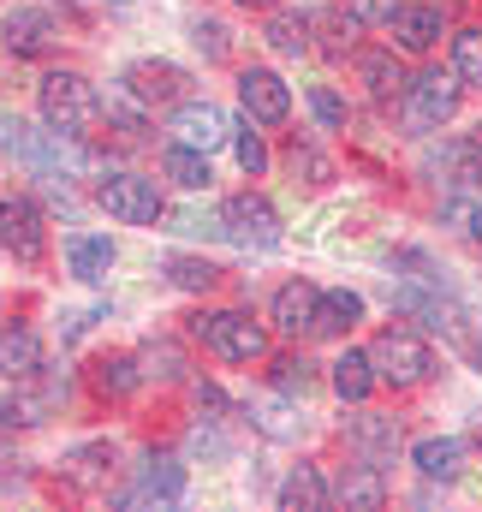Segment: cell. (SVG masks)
Listing matches in <instances>:
<instances>
[{"label":"cell","mask_w":482,"mask_h":512,"mask_svg":"<svg viewBox=\"0 0 482 512\" xmlns=\"http://www.w3.org/2000/svg\"><path fill=\"white\" fill-rule=\"evenodd\" d=\"M328 387L346 399V405H358V399H369L375 393V364H369V352H340L334 358V370H328Z\"/></svg>","instance_id":"23"},{"label":"cell","mask_w":482,"mask_h":512,"mask_svg":"<svg viewBox=\"0 0 482 512\" xmlns=\"http://www.w3.org/2000/svg\"><path fill=\"white\" fill-rule=\"evenodd\" d=\"M340 6H346L358 24H387V18L399 12V0H340Z\"/></svg>","instance_id":"38"},{"label":"cell","mask_w":482,"mask_h":512,"mask_svg":"<svg viewBox=\"0 0 482 512\" xmlns=\"http://www.w3.org/2000/svg\"><path fill=\"white\" fill-rule=\"evenodd\" d=\"M60 477L78 483V489H102V483L114 477V447H108V441H90V447L66 453V459H60Z\"/></svg>","instance_id":"22"},{"label":"cell","mask_w":482,"mask_h":512,"mask_svg":"<svg viewBox=\"0 0 482 512\" xmlns=\"http://www.w3.org/2000/svg\"><path fill=\"white\" fill-rule=\"evenodd\" d=\"M358 78H363V90H369L375 102H393V96L411 90V72H405V60H399L393 48H363L358 54Z\"/></svg>","instance_id":"12"},{"label":"cell","mask_w":482,"mask_h":512,"mask_svg":"<svg viewBox=\"0 0 482 512\" xmlns=\"http://www.w3.org/2000/svg\"><path fill=\"white\" fill-rule=\"evenodd\" d=\"M346 441L358 447L369 465H381V459H393V453H399V441H405V435H399V417H381V411H358V417L346 423Z\"/></svg>","instance_id":"15"},{"label":"cell","mask_w":482,"mask_h":512,"mask_svg":"<svg viewBox=\"0 0 482 512\" xmlns=\"http://www.w3.org/2000/svg\"><path fill=\"white\" fill-rule=\"evenodd\" d=\"M0 149H12L18 161H24V149H30V126H24L18 114H6V108H0Z\"/></svg>","instance_id":"39"},{"label":"cell","mask_w":482,"mask_h":512,"mask_svg":"<svg viewBox=\"0 0 482 512\" xmlns=\"http://www.w3.org/2000/svg\"><path fill=\"white\" fill-rule=\"evenodd\" d=\"M239 102L256 126H286V114H292V90L268 66H244L239 72Z\"/></svg>","instance_id":"8"},{"label":"cell","mask_w":482,"mask_h":512,"mask_svg":"<svg viewBox=\"0 0 482 512\" xmlns=\"http://www.w3.org/2000/svg\"><path fill=\"white\" fill-rule=\"evenodd\" d=\"M102 209L114 215V221H125V227H155L161 221V185L149 179V173H108L102 179Z\"/></svg>","instance_id":"4"},{"label":"cell","mask_w":482,"mask_h":512,"mask_svg":"<svg viewBox=\"0 0 482 512\" xmlns=\"http://www.w3.org/2000/svg\"><path fill=\"white\" fill-rule=\"evenodd\" d=\"M369 364H375V382L393 387V393H411V387H423L435 376V352L417 334H405V328H387L369 346Z\"/></svg>","instance_id":"2"},{"label":"cell","mask_w":482,"mask_h":512,"mask_svg":"<svg viewBox=\"0 0 482 512\" xmlns=\"http://www.w3.org/2000/svg\"><path fill=\"white\" fill-rule=\"evenodd\" d=\"M233 149H239V167L250 173V179H256V173H268V143H262V131H256L250 114L233 126Z\"/></svg>","instance_id":"32"},{"label":"cell","mask_w":482,"mask_h":512,"mask_svg":"<svg viewBox=\"0 0 482 512\" xmlns=\"http://www.w3.org/2000/svg\"><path fill=\"white\" fill-rule=\"evenodd\" d=\"M191 340H203L221 364H256L268 352V328L250 322L244 310H209V316H197L191 322Z\"/></svg>","instance_id":"3"},{"label":"cell","mask_w":482,"mask_h":512,"mask_svg":"<svg viewBox=\"0 0 482 512\" xmlns=\"http://www.w3.org/2000/svg\"><path fill=\"white\" fill-rule=\"evenodd\" d=\"M114 6H125V0H114Z\"/></svg>","instance_id":"44"},{"label":"cell","mask_w":482,"mask_h":512,"mask_svg":"<svg viewBox=\"0 0 482 512\" xmlns=\"http://www.w3.org/2000/svg\"><path fill=\"white\" fill-rule=\"evenodd\" d=\"M167 280H173L179 292H215V286H221V268L203 262V256H173V262H167Z\"/></svg>","instance_id":"30"},{"label":"cell","mask_w":482,"mask_h":512,"mask_svg":"<svg viewBox=\"0 0 482 512\" xmlns=\"http://www.w3.org/2000/svg\"><path fill=\"white\" fill-rule=\"evenodd\" d=\"M143 364H149L143 376H161V382H173V376L185 370V358H179V346H149V352H143Z\"/></svg>","instance_id":"36"},{"label":"cell","mask_w":482,"mask_h":512,"mask_svg":"<svg viewBox=\"0 0 482 512\" xmlns=\"http://www.w3.org/2000/svg\"><path fill=\"white\" fill-rule=\"evenodd\" d=\"M167 131H173V143H191V149H221L227 137H233V120L215 108V102H179L173 108V120H167Z\"/></svg>","instance_id":"10"},{"label":"cell","mask_w":482,"mask_h":512,"mask_svg":"<svg viewBox=\"0 0 482 512\" xmlns=\"http://www.w3.org/2000/svg\"><path fill=\"white\" fill-rule=\"evenodd\" d=\"M316 304H322V292L310 286V280H286L280 292H274V328L280 334H310L316 328Z\"/></svg>","instance_id":"16"},{"label":"cell","mask_w":482,"mask_h":512,"mask_svg":"<svg viewBox=\"0 0 482 512\" xmlns=\"http://www.w3.org/2000/svg\"><path fill=\"white\" fill-rule=\"evenodd\" d=\"M161 167H167V179H173L179 191H209V185H215V173H209V155H203V149H191V143H167Z\"/></svg>","instance_id":"25"},{"label":"cell","mask_w":482,"mask_h":512,"mask_svg":"<svg viewBox=\"0 0 482 512\" xmlns=\"http://www.w3.org/2000/svg\"><path fill=\"white\" fill-rule=\"evenodd\" d=\"M334 501L346 512H381L387 507V483H381V465H346L340 483H334Z\"/></svg>","instance_id":"19"},{"label":"cell","mask_w":482,"mask_h":512,"mask_svg":"<svg viewBox=\"0 0 482 512\" xmlns=\"http://www.w3.org/2000/svg\"><path fill=\"white\" fill-rule=\"evenodd\" d=\"M358 322H363V298L358 292H346V286H334V292H322V304H316V328H310V334H322V340H346Z\"/></svg>","instance_id":"20"},{"label":"cell","mask_w":482,"mask_h":512,"mask_svg":"<svg viewBox=\"0 0 482 512\" xmlns=\"http://www.w3.org/2000/svg\"><path fill=\"white\" fill-rule=\"evenodd\" d=\"M387 30H393V48L399 54H429L441 36H447V18H441V6L435 0H399V12L387 18Z\"/></svg>","instance_id":"9"},{"label":"cell","mask_w":482,"mask_h":512,"mask_svg":"<svg viewBox=\"0 0 482 512\" xmlns=\"http://www.w3.org/2000/svg\"><path fill=\"white\" fill-rule=\"evenodd\" d=\"M114 239L108 233H78V239H66V268H72V280H102L108 268H114Z\"/></svg>","instance_id":"21"},{"label":"cell","mask_w":482,"mask_h":512,"mask_svg":"<svg viewBox=\"0 0 482 512\" xmlns=\"http://www.w3.org/2000/svg\"><path fill=\"white\" fill-rule=\"evenodd\" d=\"M191 453H209V459H221V453H227V441H221L215 429H203V423H197V429H191Z\"/></svg>","instance_id":"40"},{"label":"cell","mask_w":482,"mask_h":512,"mask_svg":"<svg viewBox=\"0 0 482 512\" xmlns=\"http://www.w3.org/2000/svg\"><path fill=\"white\" fill-rule=\"evenodd\" d=\"M60 12L54 6H12L6 18H0V42L12 48V54H24V60H36V54H54L60 48Z\"/></svg>","instance_id":"7"},{"label":"cell","mask_w":482,"mask_h":512,"mask_svg":"<svg viewBox=\"0 0 482 512\" xmlns=\"http://www.w3.org/2000/svg\"><path fill=\"white\" fill-rule=\"evenodd\" d=\"M233 6H256V12H268V6H274V0H233Z\"/></svg>","instance_id":"43"},{"label":"cell","mask_w":482,"mask_h":512,"mask_svg":"<svg viewBox=\"0 0 482 512\" xmlns=\"http://www.w3.org/2000/svg\"><path fill=\"white\" fill-rule=\"evenodd\" d=\"M465 155H471V167L482 173V126H471V131H465Z\"/></svg>","instance_id":"41"},{"label":"cell","mask_w":482,"mask_h":512,"mask_svg":"<svg viewBox=\"0 0 482 512\" xmlns=\"http://www.w3.org/2000/svg\"><path fill=\"white\" fill-rule=\"evenodd\" d=\"M90 382H96L102 399H125V393H137L143 370H137V358H96L90 364Z\"/></svg>","instance_id":"27"},{"label":"cell","mask_w":482,"mask_h":512,"mask_svg":"<svg viewBox=\"0 0 482 512\" xmlns=\"http://www.w3.org/2000/svg\"><path fill=\"white\" fill-rule=\"evenodd\" d=\"M459 72H423V78H411V90H405V126L411 131H441L453 114H459Z\"/></svg>","instance_id":"6"},{"label":"cell","mask_w":482,"mask_h":512,"mask_svg":"<svg viewBox=\"0 0 482 512\" xmlns=\"http://www.w3.org/2000/svg\"><path fill=\"white\" fill-rule=\"evenodd\" d=\"M102 108H108V114L120 120L125 137H143V131H149V102H137V96H131L125 84H114V90H108V102H102Z\"/></svg>","instance_id":"31"},{"label":"cell","mask_w":482,"mask_h":512,"mask_svg":"<svg viewBox=\"0 0 482 512\" xmlns=\"http://www.w3.org/2000/svg\"><path fill=\"white\" fill-rule=\"evenodd\" d=\"M328 501H334V495H328V483H322L316 465H292V477L280 483V507L286 512H322Z\"/></svg>","instance_id":"26"},{"label":"cell","mask_w":482,"mask_h":512,"mask_svg":"<svg viewBox=\"0 0 482 512\" xmlns=\"http://www.w3.org/2000/svg\"><path fill=\"white\" fill-rule=\"evenodd\" d=\"M465 233L482 245V203H471V215H465Z\"/></svg>","instance_id":"42"},{"label":"cell","mask_w":482,"mask_h":512,"mask_svg":"<svg viewBox=\"0 0 482 512\" xmlns=\"http://www.w3.org/2000/svg\"><path fill=\"white\" fill-rule=\"evenodd\" d=\"M310 387H316V364H310V358H280V364H274V393L304 399Z\"/></svg>","instance_id":"33"},{"label":"cell","mask_w":482,"mask_h":512,"mask_svg":"<svg viewBox=\"0 0 482 512\" xmlns=\"http://www.w3.org/2000/svg\"><path fill=\"white\" fill-rule=\"evenodd\" d=\"M191 42H197L209 60H227V54H233V42H227V24H221V18H191Z\"/></svg>","instance_id":"35"},{"label":"cell","mask_w":482,"mask_h":512,"mask_svg":"<svg viewBox=\"0 0 482 512\" xmlns=\"http://www.w3.org/2000/svg\"><path fill=\"white\" fill-rule=\"evenodd\" d=\"M179 495H185V465H179V459L149 453V459L137 465V483H131V495H125V501H179Z\"/></svg>","instance_id":"17"},{"label":"cell","mask_w":482,"mask_h":512,"mask_svg":"<svg viewBox=\"0 0 482 512\" xmlns=\"http://www.w3.org/2000/svg\"><path fill=\"white\" fill-rule=\"evenodd\" d=\"M292 173H310V185H328V179H334L328 155H316V149H298V143H292Z\"/></svg>","instance_id":"37"},{"label":"cell","mask_w":482,"mask_h":512,"mask_svg":"<svg viewBox=\"0 0 482 512\" xmlns=\"http://www.w3.org/2000/svg\"><path fill=\"white\" fill-rule=\"evenodd\" d=\"M453 72L465 90H482V24H465L453 36Z\"/></svg>","instance_id":"28"},{"label":"cell","mask_w":482,"mask_h":512,"mask_svg":"<svg viewBox=\"0 0 482 512\" xmlns=\"http://www.w3.org/2000/svg\"><path fill=\"white\" fill-rule=\"evenodd\" d=\"M36 108H42V120L54 131L90 137V131H96V114H102V96H96V84H90L84 72H42Z\"/></svg>","instance_id":"1"},{"label":"cell","mask_w":482,"mask_h":512,"mask_svg":"<svg viewBox=\"0 0 482 512\" xmlns=\"http://www.w3.org/2000/svg\"><path fill=\"white\" fill-rule=\"evenodd\" d=\"M36 370H42V340H36V328H24V322L0 328V376H6V382H30Z\"/></svg>","instance_id":"18"},{"label":"cell","mask_w":482,"mask_h":512,"mask_svg":"<svg viewBox=\"0 0 482 512\" xmlns=\"http://www.w3.org/2000/svg\"><path fill=\"white\" fill-rule=\"evenodd\" d=\"M221 233H227L239 251H274V245H280V215H274L268 197L239 191V197H227V209H221Z\"/></svg>","instance_id":"5"},{"label":"cell","mask_w":482,"mask_h":512,"mask_svg":"<svg viewBox=\"0 0 482 512\" xmlns=\"http://www.w3.org/2000/svg\"><path fill=\"white\" fill-rule=\"evenodd\" d=\"M244 417H250V423H256L262 435H274V441H292V435L304 429V417H298V405H292L286 393H280V399H274V393L250 399V405H244Z\"/></svg>","instance_id":"24"},{"label":"cell","mask_w":482,"mask_h":512,"mask_svg":"<svg viewBox=\"0 0 482 512\" xmlns=\"http://www.w3.org/2000/svg\"><path fill=\"white\" fill-rule=\"evenodd\" d=\"M411 465H417V477H429V483H459V477H465V441H459V435H429V441L411 447Z\"/></svg>","instance_id":"13"},{"label":"cell","mask_w":482,"mask_h":512,"mask_svg":"<svg viewBox=\"0 0 482 512\" xmlns=\"http://www.w3.org/2000/svg\"><path fill=\"white\" fill-rule=\"evenodd\" d=\"M310 114H316V126H322V131H346V120H352V114H346V102H340L328 84H310Z\"/></svg>","instance_id":"34"},{"label":"cell","mask_w":482,"mask_h":512,"mask_svg":"<svg viewBox=\"0 0 482 512\" xmlns=\"http://www.w3.org/2000/svg\"><path fill=\"white\" fill-rule=\"evenodd\" d=\"M262 36H268V48H274V54H286V60H298V54L310 48V30H304V18H298V12H274Z\"/></svg>","instance_id":"29"},{"label":"cell","mask_w":482,"mask_h":512,"mask_svg":"<svg viewBox=\"0 0 482 512\" xmlns=\"http://www.w3.org/2000/svg\"><path fill=\"white\" fill-rule=\"evenodd\" d=\"M120 84L137 96V102H149V108H155V102H179V96H185V72H179V66H167V60H137Z\"/></svg>","instance_id":"14"},{"label":"cell","mask_w":482,"mask_h":512,"mask_svg":"<svg viewBox=\"0 0 482 512\" xmlns=\"http://www.w3.org/2000/svg\"><path fill=\"white\" fill-rule=\"evenodd\" d=\"M0 245L18 262H36V256L48 251V227H42V215H36L30 197H6L0 203Z\"/></svg>","instance_id":"11"}]
</instances>
